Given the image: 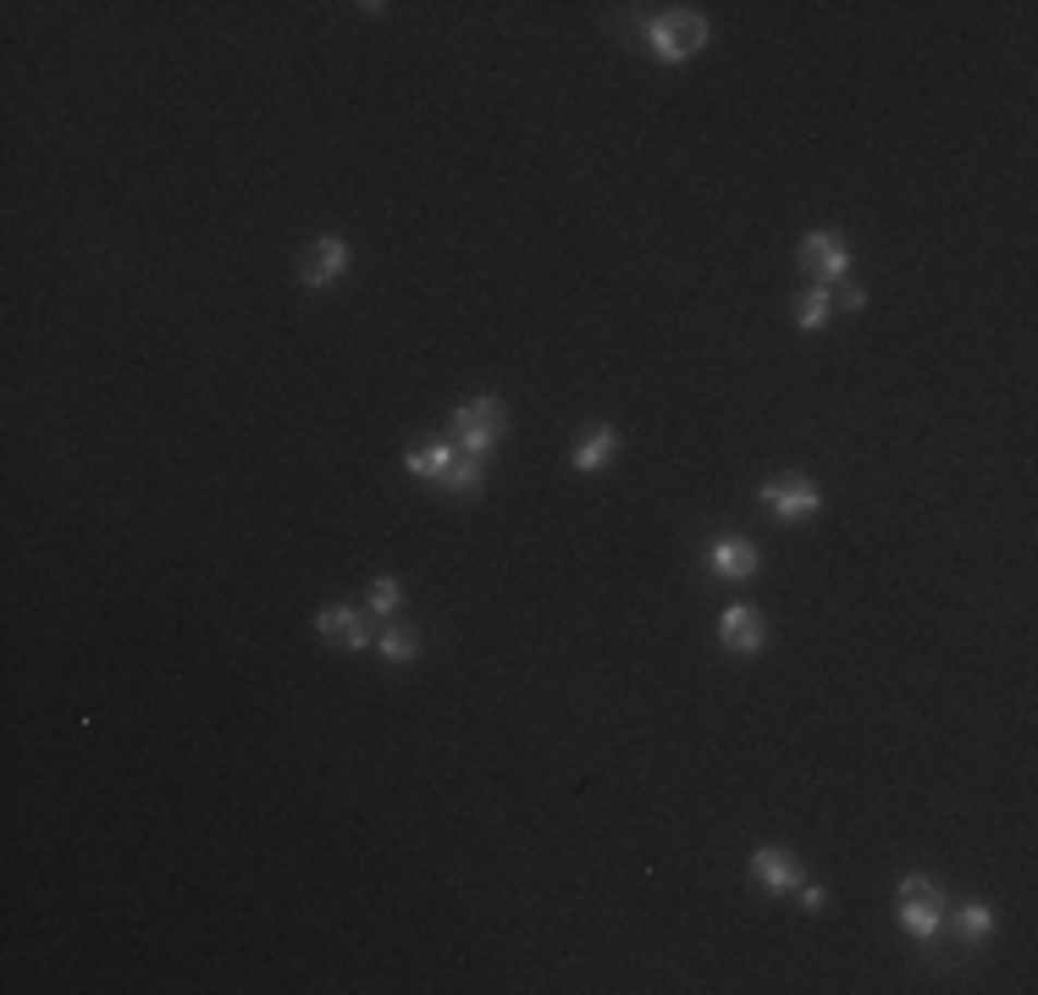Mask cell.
I'll return each instance as SVG.
<instances>
[{
	"mask_svg": "<svg viewBox=\"0 0 1038 995\" xmlns=\"http://www.w3.org/2000/svg\"><path fill=\"white\" fill-rule=\"evenodd\" d=\"M939 912H944V901H901V924H906V935L933 940V930H939Z\"/></svg>",
	"mask_w": 1038,
	"mask_h": 995,
	"instance_id": "13",
	"label": "cell"
},
{
	"mask_svg": "<svg viewBox=\"0 0 1038 995\" xmlns=\"http://www.w3.org/2000/svg\"><path fill=\"white\" fill-rule=\"evenodd\" d=\"M437 481H443V492H448V497H475V492H481V459L459 454V459H454Z\"/></svg>",
	"mask_w": 1038,
	"mask_h": 995,
	"instance_id": "12",
	"label": "cell"
},
{
	"mask_svg": "<svg viewBox=\"0 0 1038 995\" xmlns=\"http://www.w3.org/2000/svg\"><path fill=\"white\" fill-rule=\"evenodd\" d=\"M796 890H801V907H812V912L829 907V890H823V885H796Z\"/></svg>",
	"mask_w": 1038,
	"mask_h": 995,
	"instance_id": "19",
	"label": "cell"
},
{
	"mask_svg": "<svg viewBox=\"0 0 1038 995\" xmlns=\"http://www.w3.org/2000/svg\"><path fill=\"white\" fill-rule=\"evenodd\" d=\"M382 652H387L393 663H409V658L420 652V636H414L409 625H387V631H382Z\"/></svg>",
	"mask_w": 1038,
	"mask_h": 995,
	"instance_id": "15",
	"label": "cell"
},
{
	"mask_svg": "<svg viewBox=\"0 0 1038 995\" xmlns=\"http://www.w3.org/2000/svg\"><path fill=\"white\" fill-rule=\"evenodd\" d=\"M708 564H713V575H724V580H746V575L757 570V548L740 542V537H713V542H708Z\"/></svg>",
	"mask_w": 1038,
	"mask_h": 995,
	"instance_id": "8",
	"label": "cell"
},
{
	"mask_svg": "<svg viewBox=\"0 0 1038 995\" xmlns=\"http://www.w3.org/2000/svg\"><path fill=\"white\" fill-rule=\"evenodd\" d=\"M315 631H321L326 642H342V647H365V642H371V631H365L360 609H342V603L321 609V614H315Z\"/></svg>",
	"mask_w": 1038,
	"mask_h": 995,
	"instance_id": "9",
	"label": "cell"
},
{
	"mask_svg": "<svg viewBox=\"0 0 1038 995\" xmlns=\"http://www.w3.org/2000/svg\"><path fill=\"white\" fill-rule=\"evenodd\" d=\"M614 454H619V437H614L608 427H596V432H586V437L575 443L569 465H575V470H602V465H614Z\"/></svg>",
	"mask_w": 1038,
	"mask_h": 995,
	"instance_id": "10",
	"label": "cell"
},
{
	"mask_svg": "<svg viewBox=\"0 0 1038 995\" xmlns=\"http://www.w3.org/2000/svg\"><path fill=\"white\" fill-rule=\"evenodd\" d=\"M840 304H845V310H861V304H868V293H861V288H850V283H845V288H840Z\"/></svg>",
	"mask_w": 1038,
	"mask_h": 995,
	"instance_id": "20",
	"label": "cell"
},
{
	"mask_svg": "<svg viewBox=\"0 0 1038 995\" xmlns=\"http://www.w3.org/2000/svg\"><path fill=\"white\" fill-rule=\"evenodd\" d=\"M342 272H349V243H342V238H315L310 255L299 261V283L304 288H331Z\"/></svg>",
	"mask_w": 1038,
	"mask_h": 995,
	"instance_id": "4",
	"label": "cell"
},
{
	"mask_svg": "<svg viewBox=\"0 0 1038 995\" xmlns=\"http://www.w3.org/2000/svg\"><path fill=\"white\" fill-rule=\"evenodd\" d=\"M762 504H768L778 520H807V515L823 510V492H818L812 481L790 476V481H768V487H762Z\"/></svg>",
	"mask_w": 1038,
	"mask_h": 995,
	"instance_id": "3",
	"label": "cell"
},
{
	"mask_svg": "<svg viewBox=\"0 0 1038 995\" xmlns=\"http://www.w3.org/2000/svg\"><path fill=\"white\" fill-rule=\"evenodd\" d=\"M398 603H403V587H398L393 575H382L376 587H371V614H382V620H387V614H393Z\"/></svg>",
	"mask_w": 1038,
	"mask_h": 995,
	"instance_id": "17",
	"label": "cell"
},
{
	"mask_svg": "<svg viewBox=\"0 0 1038 995\" xmlns=\"http://www.w3.org/2000/svg\"><path fill=\"white\" fill-rule=\"evenodd\" d=\"M647 45H652L657 61H690V56L708 45V23H702V12H663V17L652 23Z\"/></svg>",
	"mask_w": 1038,
	"mask_h": 995,
	"instance_id": "2",
	"label": "cell"
},
{
	"mask_svg": "<svg viewBox=\"0 0 1038 995\" xmlns=\"http://www.w3.org/2000/svg\"><path fill=\"white\" fill-rule=\"evenodd\" d=\"M751 879L785 896V890L801 885V868H796V858H790L785 847H757V852H751Z\"/></svg>",
	"mask_w": 1038,
	"mask_h": 995,
	"instance_id": "6",
	"label": "cell"
},
{
	"mask_svg": "<svg viewBox=\"0 0 1038 995\" xmlns=\"http://www.w3.org/2000/svg\"><path fill=\"white\" fill-rule=\"evenodd\" d=\"M801 272L818 277V283H840L850 272V255H845V243L834 232H807L801 243Z\"/></svg>",
	"mask_w": 1038,
	"mask_h": 995,
	"instance_id": "5",
	"label": "cell"
},
{
	"mask_svg": "<svg viewBox=\"0 0 1038 995\" xmlns=\"http://www.w3.org/2000/svg\"><path fill=\"white\" fill-rule=\"evenodd\" d=\"M796 315H801V326H807V332L829 326V315H834V310H829V288H812V293L796 304Z\"/></svg>",
	"mask_w": 1038,
	"mask_h": 995,
	"instance_id": "16",
	"label": "cell"
},
{
	"mask_svg": "<svg viewBox=\"0 0 1038 995\" xmlns=\"http://www.w3.org/2000/svg\"><path fill=\"white\" fill-rule=\"evenodd\" d=\"M901 896H906V901H944V890H939L933 879H922V874H906V879H901Z\"/></svg>",
	"mask_w": 1038,
	"mask_h": 995,
	"instance_id": "18",
	"label": "cell"
},
{
	"mask_svg": "<svg viewBox=\"0 0 1038 995\" xmlns=\"http://www.w3.org/2000/svg\"><path fill=\"white\" fill-rule=\"evenodd\" d=\"M989 930H994V912H989V907H978V901H973V907H962V912H956V935H962L967 946L989 940Z\"/></svg>",
	"mask_w": 1038,
	"mask_h": 995,
	"instance_id": "14",
	"label": "cell"
},
{
	"mask_svg": "<svg viewBox=\"0 0 1038 995\" xmlns=\"http://www.w3.org/2000/svg\"><path fill=\"white\" fill-rule=\"evenodd\" d=\"M454 459H459V454H454L448 443H437V437H431V443H409V454H403V465H409L414 476H443Z\"/></svg>",
	"mask_w": 1038,
	"mask_h": 995,
	"instance_id": "11",
	"label": "cell"
},
{
	"mask_svg": "<svg viewBox=\"0 0 1038 995\" xmlns=\"http://www.w3.org/2000/svg\"><path fill=\"white\" fill-rule=\"evenodd\" d=\"M503 432H508V409H503L497 398H464V404L454 409V443H459V454H470V459L492 454V448L503 443Z\"/></svg>",
	"mask_w": 1038,
	"mask_h": 995,
	"instance_id": "1",
	"label": "cell"
},
{
	"mask_svg": "<svg viewBox=\"0 0 1038 995\" xmlns=\"http://www.w3.org/2000/svg\"><path fill=\"white\" fill-rule=\"evenodd\" d=\"M719 642H724L729 652H757V647H762V614H757L751 603L724 609V620H719Z\"/></svg>",
	"mask_w": 1038,
	"mask_h": 995,
	"instance_id": "7",
	"label": "cell"
}]
</instances>
